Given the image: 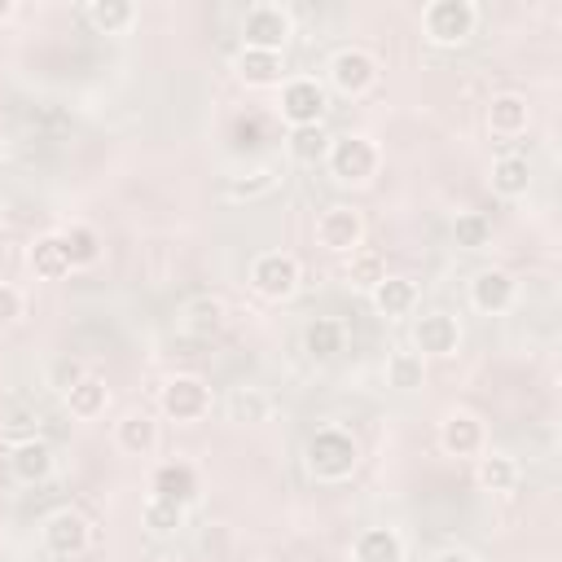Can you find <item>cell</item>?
Wrapping results in <instances>:
<instances>
[{
  "mask_svg": "<svg viewBox=\"0 0 562 562\" xmlns=\"http://www.w3.org/2000/svg\"><path fill=\"white\" fill-rule=\"evenodd\" d=\"M360 465V448L347 430L338 426H321L312 439H307V470L325 483H338V479H351V470Z\"/></svg>",
  "mask_w": 562,
  "mask_h": 562,
  "instance_id": "1",
  "label": "cell"
},
{
  "mask_svg": "<svg viewBox=\"0 0 562 562\" xmlns=\"http://www.w3.org/2000/svg\"><path fill=\"white\" fill-rule=\"evenodd\" d=\"M378 162H382L378 145H373L369 136H360V132L334 136V140H329V154H325L329 176L342 180V184H364V180H373V176H378Z\"/></svg>",
  "mask_w": 562,
  "mask_h": 562,
  "instance_id": "2",
  "label": "cell"
},
{
  "mask_svg": "<svg viewBox=\"0 0 562 562\" xmlns=\"http://www.w3.org/2000/svg\"><path fill=\"white\" fill-rule=\"evenodd\" d=\"M294 35V18L285 4L259 0L241 18V48H263V53H285V40Z\"/></svg>",
  "mask_w": 562,
  "mask_h": 562,
  "instance_id": "3",
  "label": "cell"
},
{
  "mask_svg": "<svg viewBox=\"0 0 562 562\" xmlns=\"http://www.w3.org/2000/svg\"><path fill=\"white\" fill-rule=\"evenodd\" d=\"M474 26H479V9H474L470 0H435V4L422 9V31H426V40H435V44H443V48L465 44V40L474 35Z\"/></svg>",
  "mask_w": 562,
  "mask_h": 562,
  "instance_id": "4",
  "label": "cell"
},
{
  "mask_svg": "<svg viewBox=\"0 0 562 562\" xmlns=\"http://www.w3.org/2000/svg\"><path fill=\"white\" fill-rule=\"evenodd\" d=\"M299 277H303V268H299V259L290 250H263L250 263V290L259 299H272V303L290 299L299 290Z\"/></svg>",
  "mask_w": 562,
  "mask_h": 562,
  "instance_id": "5",
  "label": "cell"
},
{
  "mask_svg": "<svg viewBox=\"0 0 562 562\" xmlns=\"http://www.w3.org/2000/svg\"><path fill=\"white\" fill-rule=\"evenodd\" d=\"M316 246L329 255H351L364 246V215L356 206H325L316 215Z\"/></svg>",
  "mask_w": 562,
  "mask_h": 562,
  "instance_id": "6",
  "label": "cell"
},
{
  "mask_svg": "<svg viewBox=\"0 0 562 562\" xmlns=\"http://www.w3.org/2000/svg\"><path fill=\"white\" fill-rule=\"evenodd\" d=\"M378 57L369 53V48H338L334 57H329V83L342 92V97H364L373 83H378Z\"/></svg>",
  "mask_w": 562,
  "mask_h": 562,
  "instance_id": "7",
  "label": "cell"
},
{
  "mask_svg": "<svg viewBox=\"0 0 562 562\" xmlns=\"http://www.w3.org/2000/svg\"><path fill=\"white\" fill-rule=\"evenodd\" d=\"M281 119H285L290 127H312V123H321V119H325V88H321L316 79H307V75L285 79V83H281Z\"/></svg>",
  "mask_w": 562,
  "mask_h": 562,
  "instance_id": "8",
  "label": "cell"
},
{
  "mask_svg": "<svg viewBox=\"0 0 562 562\" xmlns=\"http://www.w3.org/2000/svg\"><path fill=\"white\" fill-rule=\"evenodd\" d=\"M158 404H162V413H167L171 422H198V417H206V408H211V391H206L202 378L176 373V378L162 386Z\"/></svg>",
  "mask_w": 562,
  "mask_h": 562,
  "instance_id": "9",
  "label": "cell"
},
{
  "mask_svg": "<svg viewBox=\"0 0 562 562\" xmlns=\"http://www.w3.org/2000/svg\"><path fill=\"white\" fill-rule=\"evenodd\" d=\"M413 347L417 356H452L461 347V325L448 312H422L413 321Z\"/></svg>",
  "mask_w": 562,
  "mask_h": 562,
  "instance_id": "10",
  "label": "cell"
},
{
  "mask_svg": "<svg viewBox=\"0 0 562 562\" xmlns=\"http://www.w3.org/2000/svg\"><path fill=\"white\" fill-rule=\"evenodd\" d=\"M514 299H518V281H514L505 268H483V272L470 281V303H474L483 316L509 312Z\"/></svg>",
  "mask_w": 562,
  "mask_h": 562,
  "instance_id": "11",
  "label": "cell"
},
{
  "mask_svg": "<svg viewBox=\"0 0 562 562\" xmlns=\"http://www.w3.org/2000/svg\"><path fill=\"white\" fill-rule=\"evenodd\" d=\"M88 540H92V527H88V518H83L79 509H57V514L44 522V544H48V553H57V558L83 553Z\"/></svg>",
  "mask_w": 562,
  "mask_h": 562,
  "instance_id": "12",
  "label": "cell"
},
{
  "mask_svg": "<svg viewBox=\"0 0 562 562\" xmlns=\"http://www.w3.org/2000/svg\"><path fill=\"white\" fill-rule=\"evenodd\" d=\"M149 496L189 509V505L198 501V470H193L189 461H162V465L154 470V479H149Z\"/></svg>",
  "mask_w": 562,
  "mask_h": 562,
  "instance_id": "13",
  "label": "cell"
},
{
  "mask_svg": "<svg viewBox=\"0 0 562 562\" xmlns=\"http://www.w3.org/2000/svg\"><path fill=\"white\" fill-rule=\"evenodd\" d=\"M439 443L452 457H479L483 452V422L474 413H448L439 426Z\"/></svg>",
  "mask_w": 562,
  "mask_h": 562,
  "instance_id": "14",
  "label": "cell"
},
{
  "mask_svg": "<svg viewBox=\"0 0 562 562\" xmlns=\"http://www.w3.org/2000/svg\"><path fill=\"white\" fill-rule=\"evenodd\" d=\"M527 123H531L527 97H518V92H496V97L487 101V127H492L496 136H522Z\"/></svg>",
  "mask_w": 562,
  "mask_h": 562,
  "instance_id": "15",
  "label": "cell"
},
{
  "mask_svg": "<svg viewBox=\"0 0 562 562\" xmlns=\"http://www.w3.org/2000/svg\"><path fill=\"white\" fill-rule=\"evenodd\" d=\"M285 75V57L281 53H263V48H241L237 53V79L246 88H272Z\"/></svg>",
  "mask_w": 562,
  "mask_h": 562,
  "instance_id": "16",
  "label": "cell"
},
{
  "mask_svg": "<svg viewBox=\"0 0 562 562\" xmlns=\"http://www.w3.org/2000/svg\"><path fill=\"white\" fill-rule=\"evenodd\" d=\"M351 562H404V540L391 527H364L351 544Z\"/></svg>",
  "mask_w": 562,
  "mask_h": 562,
  "instance_id": "17",
  "label": "cell"
},
{
  "mask_svg": "<svg viewBox=\"0 0 562 562\" xmlns=\"http://www.w3.org/2000/svg\"><path fill=\"white\" fill-rule=\"evenodd\" d=\"M9 470L22 479V483H44L53 474V448L44 439H22L13 443L9 452Z\"/></svg>",
  "mask_w": 562,
  "mask_h": 562,
  "instance_id": "18",
  "label": "cell"
},
{
  "mask_svg": "<svg viewBox=\"0 0 562 562\" xmlns=\"http://www.w3.org/2000/svg\"><path fill=\"white\" fill-rule=\"evenodd\" d=\"M114 443L127 452V457H149L158 448V422L149 413H127L119 426H114Z\"/></svg>",
  "mask_w": 562,
  "mask_h": 562,
  "instance_id": "19",
  "label": "cell"
},
{
  "mask_svg": "<svg viewBox=\"0 0 562 562\" xmlns=\"http://www.w3.org/2000/svg\"><path fill=\"white\" fill-rule=\"evenodd\" d=\"M369 299H373V307H378L382 316H408L413 303H417V285H413L408 277H382V281L369 290Z\"/></svg>",
  "mask_w": 562,
  "mask_h": 562,
  "instance_id": "20",
  "label": "cell"
},
{
  "mask_svg": "<svg viewBox=\"0 0 562 562\" xmlns=\"http://www.w3.org/2000/svg\"><path fill=\"white\" fill-rule=\"evenodd\" d=\"M224 413H228V422H237V426H259V422H268L272 400H268L259 386H233L228 400H224Z\"/></svg>",
  "mask_w": 562,
  "mask_h": 562,
  "instance_id": "21",
  "label": "cell"
},
{
  "mask_svg": "<svg viewBox=\"0 0 562 562\" xmlns=\"http://www.w3.org/2000/svg\"><path fill=\"white\" fill-rule=\"evenodd\" d=\"M492 189L501 198H522L531 189V162L522 154H501L492 162Z\"/></svg>",
  "mask_w": 562,
  "mask_h": 562,
  "instance_id": "22",
  "label": "cell"
},
{
  "mask_svg": "<svg viewBox=\"0 0 562 562\" xmlns=\"http://www.w3.org/2000/svg\"><path fill=\"white\" fill-rule=\"evenodd\" d=\"M303 351H307L316 364L334 360V356L342 351V321H334V316H316V321L303 329Z\"/></svg>",
  "mask_w": 562,
  "mask_h": 562,
  "instance_id": "23",
  "label": "cell"
},
{
  "mask_svg": "<svg viewBox=\"0 0 562 562\" xmlns=\"http://www.w3.org/2000/svg\"><path fill=\"white\" fill-rule=\"evenodd\" d=\"M57 246H61L70 272L97 263V255H101V237H97L88 224H70V228H61V233H57Z\"/></svg>",
  "mask_w": 562,
  "mask_h": 562,
  "instance_id": "24",
  "label": "cell"
},
{
  "mask_svg": "<svg viewBox=\"0 0 562 562\" xmlns=\"http://www.w3.org/2000/svg\"><path fill=\"white\" fill-rule=\"evenodd\" d=\"M83 13L101 35H123L136 22V4H127V0H92Z\"/></svg>",
  "mask_w": 562,
  "mask_h": 562,
  "instance_id": "25",
  "label": "cell"
},
{
  "mask_svg": "<svg viewBox=\"0 0 562 562\" xmlns=\"http://www.w3.org/2000/svg\"><path fill=\"white\" fill-rule=\"evenodd\" d=\"M105 400H110V391H105V382L101 378H83L79 386H70L66 391V404H70V413L79 417V422H92V417H101L105 413Z\"/></svg>",
  "mask_w": 562,
  "mask_h": 562,
  "instance_id": "26",
  "label": "cell"
},
{
  "mask_svg": "<svg viewBox=\"0 0 562 562\" xmlns=\"http://www.w3.org/2000/svg\"><path fill=\"white\" fill-rule=\"evenodd\" d=\"M329 132L321 127V123H312V127H290V158L294 162H325V154H329Z\"/></svg>",
  "mask_w": 562,
  "mask_h": 562,
  "instance_id": "27",
  "label": "cell"
},
{
  "mask_svg": "<svg viewBox=\"0 0 562 562\" xmlns=\"http://www.w3.org/2000/svg\"><path fill=\"white\" fill-rule=\"evenodd\" d=\"M31 268H35L40 281H61V277L70 272V263H66V255H61V246H57V233L35 237V246H31Z\"/></svg>",
  "mask_w": 562,
  "mask_h": 562,
  "instance_id": "28",
  "label": "cell"
},
{
  "mask_svg": "<svg viewBox=\"0 0 562 562\" xmlns=\"http://www.w3.org/2000/svg\"><path fill=\"white\" fill-rule=\"evenodd\" d=\"M518 483V465L505 452H487L479 457V487L483 492H509Z\"/></svg>",
  "mask_w": 562,
  "mask_h": 562,
  "instance_id": "29",
  "label": "cell"
},
{
  "mask_svg": "<svg viewBox=\"0 0 562 562\" xmlns=\"http://www.w3.org/2000/svg\"><path fill=\"white\" fill-rule=\"evenodd\" d=\"M382 277H386V263H382L378 250H364V246H360V250L347 255V281H351L356 290H373Z\"/></svg>",
  "mask_w": 562,
  "mask_h": 562,
  "instance_id": "30",
  "label": "cell"
},
{
  "mask_svg": "<svg viewBox=\"0 0 562 562\" xmlns=\"http://www.w3.org/2000/svg\"><path fill=\"white\" fill-rule=\"evenodd\" d=\"M386 382H391L395 391H417V386L426 382L422 356H417V351H395V356L386 360Z\"/></svg>",
  "mask_w": 562,
  "mask_h": 562,
  "instance_id": "31",
  "label": "cell"
},
{
  "mask_svg": "<svg viewBox=\"0 0 562 562\" xmlns=\"http://www.w3.org/2000/svg\"><path fill=\"white\" fill-rule=\"evenodd\" d=\"M184 316H189L184 325L206 338V334H215V329L224 325V299H220V294H202V299H193V303L184 307Z\"/></svg>",
  "mask_w": 562,
  "mask_h": 562,
  "instance_id": "32",
  "label": "cell"
},
{
  "mask_svg": "<svg viewBox=\"0 0 562 562\" xmlns=\"http://www.w3.org/2000/svg\"><path fill=\"white\" fill-rule=\"evenodd\" d=\"M452 237H457V246H465V250H483V246L492 241V220H487L483 211H461L457 224H452Z\"/></svg>",
  "mask_w": 562,
  "mask_h": 562,
  "instance_id": "33",
  "label": "cell"
},
{
  "mask_svg": "<svg viewBox=\"0 0 562 562\" xmlns=\"http://www.w3.org/2000/svg\"><path fill=\"white\" fill-rule=\"evenodd\" d=\"M140 518H145V527H149L154 536H171V531H180V527H184V509H180V505H171V501H158V496H149V501H145Z\"/></svg>",
  "mask_w": 562,
  "mask_h": 562,
  "instance_id": "34",
  "label": "cell"
},
{
  "mask_svg": "<svg viewBox=\"0 0 562 562\" xmlns=\"http://www.w3.org/2000/svg\"><path fill=\"white\" fill-rule=\"evenodd\" d=\"M272 184H277V171H272V167H259V171H250V176L228 180V198H233V202H250V198L272 193Z\"/></svg>",
  "mask_w": 562,
  "mask_h": 562,
  "instance_id": "35",
  "label": "cell"
},
{
  "mask_svg": "<svg viewBox=\"0 0 562 562\" xmlns=\"http://www.w3.org/2000/svg\"><path fill=\"white\" fill-rule=\"evenodd\" d=\"M48 378H53V386L66 395L70 386H79V382L88 378V369H83L75 356H61V360H53V373H48Z\"/></svg>",
  "mask_w": 562,
  "mask_h": 562,
  "instance_id": "36",
  "label": "cell"
},
{
  "mask_svg": "<svg viewBox=\"0 0 562 562\" xmlns=\"http://www.w3.org/2000/svg\"><path fill=\"white\" fill-rule=\"evenodd\" d=\"M22 303H26V299H22V290H18V285H9V281H0V329H4V325H13V321L22 316Z\"/></svg>",
  "mask_w": 562,
  "mask_h": 562,
  "instance_id": "37",
  "label": "cell"
},
{
  "mask_svg": "<svg viewBox=\"0 0 562 562\" xmlns=\"http://www.w3.org/2000/svg\"><path fill=\"white\" fill-rule=\"evenodd\" d=\"M435 562H479L470 549H461V544H448V549H439L435 553Z\"/></svg>",
  "mask_w": 562,
  "mask_h": 562,
  "instance_id": "38",
  "label": "cell"
},
{
  "mask_svg": "<svg viewBox=\"0 0 562 562\" xmlns=\"http://www.w3.org/2000/svg\"><path fill=\"white\" fill-rule=\"evenodd\" d=\"M4 18H13V0H0V22Z\"/></svg>",
  "mask_w": 562,
  "mask_h": 562,
  "instance_id": "39",
  "label": "cell"
},
{
  "mask_svg": "<svg viewBox=\"0 0 562 562\" xmlns=\"http://www.w3.org/2000/svg\"><path fill=\"white\" fill-rule=\"evenodd\" d=\"M4 149H9V145H4V132H0V162H4Z\"/></svg>",
  "mask_w": 562,
  "mask_h": 562,
  "instance_id": "40",
  "label": "cell"
},
{
  "mask_svg": "<svg viewBox=\"0 0 562 562\" xmlns=\"http://www.w3.org/2000/svg\"><path fill=\"white\" fill-rule=\"evenodd\" d=\"M0 228H4V206H0Z\"/></svg>",
  "mask_w": 562,
  "mask_h": 562,
  "instance_id": "41",
  "label": "cell"
}]
</instances>
